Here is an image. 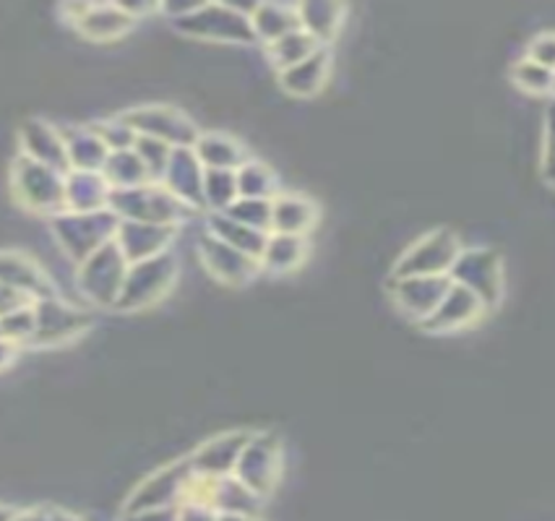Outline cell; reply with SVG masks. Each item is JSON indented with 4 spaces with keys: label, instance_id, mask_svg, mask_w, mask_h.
Here are the masks:
<instances>
[{
    "label": "cell",
    "instance_id": "obj_42",
    "mask_svg": "<svg viewBox=\"0 0 555 521\" xmlns=\"http://www.w3.org/2000/svg\"><path fill=\"white\" fill-rule=\"evenodd\" d=\"M29 302H35V300L29 298V295L18 292V289H14V287L0 285V318L9 316V313L18 311V308L29 305Z\"/></svg>",
    "mask_w": 555,
    "mask_h": 521
},
{
    "label": "cell",
    "instance_id": "obj_4",
    "mask_svg": "<svg viewBox=\"0 0 555 521\" xmlns=\"http://www.w3.org/2000/svg\"><path fill=\"white\" fill-rule=\"evenodd\" d=\"M128 261L115 243H107L94 250L89 259L76 263L74 292L81 305L89 311H115L120 298L122 282H126Z\"/></svg>",
    "mask_w": 555,
    "mask_h": 521
},
{
    "label": "cell",
    "instance_id": "obj_3",
    "mask_svg": "<svg viewBox=\"0 0 555 521\" xmlns=\"http://www.w3.org/2000/svg\"><path fill=\"white\" fill-rule=\"evenodd\" d=\"M120 220L109 209L102 211H57L55 217L48 220V233L53 237L66 259L74 263H81L83 259L100 250L102 246L115 240Z\"/></svg>",
    "mask_w": 555,
    "mask_h": 521
},
{
    "label": "cell",
    "instance_id": "obj_38",
    "mask_svg": "<svg viewBox=\"0 0 555 521\" xmlns=\"http://www.w3.org/2000/svg\"><path fill=\"white\" fill-rule=\"evenodd\" d=\"M224 214L245 227L261 230V233H269L271 227V201H263V198H237Z\"/></svg>",
    "mask_w": 555,
    "mask_h": 521
},
{
    "label": "cell",
    "instance_id": "obj_13",
    "mask_svg": "<svg viewBox=\"0 0 555 521\" xmlns=\"http://www.w3.org/2000/svg\"><path fill=\"white\" fill-rule=\"evenodd\" d=\"M191 480H193V472H191L189 459L172 461V465L157 469V472H152L150 478L128 495L126 513L180 506L185 498H189Z\"/></svg>",
    "mask_w": 555,
    "mask_h": 521
},
{
    "label": "cell",
    "instance_id": "obj_7",
    "mask_svg": "<svg viewBox=\"0 0 555 521\" xmlns=\"http://www.w3.org/2000/svg\"><path fill=\"white\" fill-rule=\"evenodd\" d=\"M94 311L81 302L50 295L35 300V339L29 347L37 350H61L92 334Z\"/></svg>",
    "mask_w": 555,
    "mask_h": 521
},
{
    "label": "cell",
    "instance_id": "obj_27",
    "mask_svg": "<svg viewBox=\"0 0 555 521\" xmlns=\"http://www.w3.org/2000/svg\"><path fill=\"white\" fill-rule=\"evenodd\" d=\"M109 185L100 172L68 170L63 175V209L66 211H102L107 209Z\"/></svg>",
    "mask_w": 555,
    "mask_h": 521
},
{
    "label": "cell",
    "instance_id": "obj_11",
    "mask_svg": "<svg viewBox=\"0 0 555 521\" xmlns=\"http://www.w3.org/2000/svg\"><path fill=\"white\" fill-rule=\"evenodd\" d=\"M282 469H285V443L282 439H276L274 433H250L232 474L250 493L267 500V495L274 493V487L280 485Z\"/></svg>",
    "mask_w": 555,
    "mask_h": 521
},
{
    "label": "cell",
    "instance_id": "obj_39",
    "mask_svg": "<svg viewBox=\"0 0 555 521\" xmlns=\"http://www.w3.org/2000/svg\"><path fill=\"white\" fill-rule=\"evenodd\" d=\"M0 337H5L9 342L27 350L31 339H35V302H29V305L18 308V311L0 318Z\"/></svg>",
    "mask_w": 555,
    "mask_h": 521
},
{
    "label": "cell",
    "instance_id": "obj_24",
    "mask_svg": "<svg viewBox=\"0 0 555 521\" xmlns=\"http://www.w3.org/2000/svg\"><path fill=\"white\" fill-rule=\"evenodd\" d=\"M57 126H61L63 144H66L68 170L100 172L109 152L102 144V139L96 136L92 123H87V120H63Z\"/></svg>",
    "mask_w": 555,
    "mask_h": 521
},
{
    "label": "cell",
    "instance_id": "obj_31",
    "mask_svg": "<svg viewBox=\"0 0 555 521\" xmlns=\"http://www.w3.org/2000/svg\"><path fill=\"white\" fill-rule=\"evenodd\" d=\"M235 183L237 198H263V201H271L282 191L280 175L274 172V167L256 157H248L237 167Z\"/></svg>",
    "mask_w": 555,
    "mask_h": 521
},
{
    "label": "cell",
    "instance_id": "obj_2",
    "mask_svg": "<svg viewBox=\"0 0 555 521\" xmlns=\"http://www.w3.org/2000/svg\"><path fill=\"white\" fill-rule=\"evenodd\" d=\"M250 11L254 5L237 3H198L191 14L176 18L170 24L172 31L191 37V40L204 44H237V48H250L256 44L254 31H250Z\"/></svg>",
    "mask_w": 555,
    "mask_h": 521
},
{
    "label": "cell",
    "instance_id": "obj_21",
    "mask_svg": "<svg viewBox=\"0 0 555 521\" xmlns=\"http://www.w3.org/2000/svg\"><path fill=\"white\" fill-rule=\"evenodd\" d=\"M334 70V53L332 48H319L311 57L300 61L298 66L285 68L276 74L280 89L295 100H313L319 96L332 81Z\"/></svg>",
    "mask_w": 555,
    "mask_h": 521
},
{
    "label": "cell",
    "instance_id": "obj_46",
    "mask_svg": "<svg viewBox=\"0 0 555 521\" xmlns=\"http://www.w3.org/2000/svg\"><path fill=\"white\" fill-rule=\"evenodd\" d=\"M217 521H261V517H243V513H219Z\"/></svg>",
    "mask_w": 555,
    "mask_h": 521
},
{
    "label": "cell",
    "instance_id": "obj_23",
    "mask_svg": "<svg viewBox=\"0 0 555 521\" xmlns=\"http://www.w3.org/2000/svg\"><path fill=\"white\" fill-rule=\"evenodd\" d=\"M159 183L165 185L178 201H183L191 211H204V167L196 159L193 149H172L170 162H167V170Z\"/></svg>",
    "mask_w": 555,
    "mask_h": 521
},
{
    "label": "cell",
    "instance_id": "obj_28",
    "mask_svg": "<svg viewBox=\"0 0 555 521\" xmlns=\"http://www.w3.org/2000/svg\"><path fill=\"white\" fill-rule=\"evenodd\" d=\"M308 256H311V237L269 233L258 266L269 274H293L302 269Z\"/></svg>",
    "mask_w": 555,
    "mask_h": 521
},
{
    "label": "cell",
    "instance_id": "obj_6",
    "mask_svg": "<svg viewBox=\"0 0 555 521\" xmlns=\"http://www.w3.org/2000/svg\"><path fill=\"white\" fill-rule=\"evenodd\" d=\"M107 209L120 222L165 224V227H185V222L196 214L183 201H178L163 183H144L139 188L113 191Z\"/></svg>",
    "mask_w": 555,
    "mask_h": 521
},
{
    "label": "cell",
    "instance_id": "obj_10",
    "mask_svg": "<svg viewBox=\"0 0 555 521\" xmlns=\"http://www.w3.org/2000/svg\"><path fill=\"white\" fill-rule=\"evenodd\" d=\"M464 243L449 227L430 230L412 240L393 261L391 279L399 276H449Z\"/></svg>",
    "mask_w": 555,
    "mask_h": 521
},
{
    "label": "cell",
    "instance_id": "obj_43",
    "mask_svg": "<svg viewBox=\"0 0 555 521\" xmlns=\"http://www.w3.org/2000/svg\"><path fill=\"white\" fill-rule=\"evenodd\" d=\"M120 521H178V506L176 508H152V511L122 513Z\"/></svg>",
    "mask_w": 555,
    "mask_h": 521
},
{
    "label": "cell",
    "instance_id": "obj_8",
    "mask_svg": "<svg viewBox=\"0 0 555 521\" xmlns=\"http://www.w3.org/2000/svg\"><path fill=\"white\" fill-rule=\"evenodd\" d=\"M120 115L135 136L157 139L172 149H191L202 133L198 120L172 102H135L128 110H120Z\"/></svg>",
    "mask_w": 555,
    "mask_h": 521
},
{
    "label": "cell",
    "instance_id": "obj_33",
    "mask_svg": "<svg viewBox=\"0 0 555 521\" xmlns=\"http://www.w3.org/2000/svg\"><path fill=\"white\" fill-rule=\"evenodd\" d=\"M319 48L321 44L315 42L306 29H295V31H289V35L282 37V40L271 42L269 48H263V50H267L269 66L274 68V74H280V70L298 66L300 61L311 57Z\"/></svg>",
    "mask_w": 555,
    "mask_h": 521
},
{
    "label": "cell",
    "instance_id": "obj_16",
    "mask_svg": "<svg viewBox=\"0 0 555 521\" xmlns=\"http://www.w3.org/2000/svg\"><path fill=\"white\" fill-rule=\"evenodd\" d=\"M451 287L449 276H399L391 279V302L404 318L423 324Z\"/></svg>",
    "mask_w": 555,
    "mask_h": 521
},
{
    "label": "cell",
    "instance_id": "obj_34",
    "mask_svg": "<svg viewBox=\"0 0 555 521\" xmlns=\"http://www.w3.org/2000/svg\"><path fill=\"white\" fill-rule=\"evenodd\" d=\"M204 214H224L237 201L235 170H204Z\"/></svg>",
    "mask_w": 555,
    "mask_h": 521
},
{
    "label": "cell",
    "instance_id": "obj_47",
    "mask_svg": "<svg viewBox=\"0 0 555 521\" xmlns=\"http://www.w3.org/2000/svg\"><path fill=\"white\" fill-rule=\"evenodd\" d=\"M53 521H83L76 513H66V511H53Z\"/></svg>",
    "mask_w": 555,
    "mask_h": 521
},
{
    "label": "cell",
    "instance_id": "obj_12",
    "mask_svg": "<svg viewBox=\"0 0 555 521\" xmlns=\"http://www.w3.org/2000/svg\"><path fill=\"white\" fill-rule=\"evenodd\" d=\"M61 14L79 40L92 44L122 42L139 27L122 3H70L61 5Z\"/></svg>",
    "mask_w": 555,
    "mask_h": 521
},
{
    "label": "cell",
    "instance_id": "obj_20",
    "mask_svg": "<svg viewBox=\"0 0 555 521\" xmlns=\"http://www.w3.org/2000/svg\"><path fill=\"white\" fill-rule=\"evenodd\" d=\"M178 230L180 227H165V224L120 222L113 243L120 248L128 263H135L172 250L178 240Z\"/></svg>",
    "mask_w": 555,
    "mask_h": 521
},
{
    "label": "cell",
    "instance_id": "obj_18",
    "mask_svg": "<svg viewBox=\"0 0 555 521\" xmlns=\"http://www.w3.org/2000/svg\"><path fill=\"white\" fill-rule=\"evenodd\" d=\"M0 285L14 287L18 292L29 295L31 300L57 295L40 261L27 248H0Z\"/></svg>",
    "mask_w": 555,
    "mask_h": 521
},
{
    "label": "cell",
    "instance_id": "obj_29",
    "mask_svg": "<svg viewBox=\"0 0 555 521\" xmlns=\"http://www.w3.org/2000/svg\"><path fill=\"white\" fill-rule=\"evenodd\" d=\"M250 31H254L256 42L269 48L271 42L282 40L289 31L300 29L298 5L293 3H256L248 16Z\"/></svg>",
    "mask_w": 555,
    "mask_h": 521
},
{
    "label": "cell",
    "instance_id": "obj_45",
    "mask_svg": "<svg viewBox=\"0 0 555 521\" xmlns=\"http://www.w3.org/2000/svg\"><path fill=\"white\" fill-rule=\"evenodd\" d=\"M11 521H53V511H48V508H24V511H16Z\"/></svg>",
    "mask_w": 555,
    "mask_h": 521
},
{
    "label": "cell",
    "instance_id": "obj_32",
    "mask_svg": "<svg viewBox=\"0 0 555 521\" xmlns=\"http://www.w3.org/2000/svg\"><path fill=\"white\" fill-rule=\"evenodd\" d=\"M100 175L105 178L109 191H128V188H139V185L144 183H152L150 175H146L144 165H141V159L135 157L133 149L109 152L105 165H102Z\"/></svg>",
    "mask_w": 555,
    "mask_h": 521
},
{
    "label": "cell",
    "instance_id": "obj_26",
    "mask_svg": "<svg viewBox=\"0 0 555 521\" xmlns=\"http://www.w3.org/2000/svg\"><path fill=\"white\" fill-rule=\"evenodd\" d=\"M350 9L345 3H334V0H308L298 3L300 29H306L321 48H332L337 42L339 31L345 29Z\"/></svg>",
    "mask_w": 555,
    "mask_h": 521
},
{
    "label": "cell",
    "instance_id": "obj_5",
    "mask_svg": "<svg viewBox=\"0 0 555 521\" xmlns=\"http://www.w3.org/2000/svg\"><path fill=\"white\" fill-rule=\"evenodd\" d=\"M63 175L53 167L31 162V159L11 157L9 167V196L16 209L27 211L31 217L50 220L63 211Z\"/></svg>",
    "mask_w": 555,
    "mask_h": 521
},
{
    "label": "cell",
    "instance_id": "obj_15",
    "mask_svg": "<svg viewBox=\"0 0 555 521\" xmlns=\"http://www.w3.org/2000/svg\"><path fill=\"white\" fill-rule=\"evenodd\" d=\"M16 154L31 159V162L53 167L57 172H68L66 144H63L61 126L55 120L42 118V115H29L18 123L16 133Z\"/></svg>",
    "mask_w": 555,
    "mask_h": 521
},
{
    "label": "cell",
    "instance_id": "obj_48",
    "mask_svg": "<svg viewBox=\"0 0 555 521\" xmlns=\"http://www.w3.org/2000/svg\"><path fill=\"white\" fill-rule=\"evenodd\" d=\"M14 513H16V508L0 504V521H11V517H14Z\"/></svg>",
    "mask_w": 555,
    "mask_h": 521
},
{
    "label": "cell",
    "instance_id": "obj_25",
    "mask_svg": "<svg viewBox=\"0 0 555 521\" xmlns=\"http://www.w3.org/2000/svg\"><path fill=\"white\" fill-rule=\"evenodd\" d=\"M204 170H237L250 157L245 141L232 136L230 131H204L191 146Z\"/></svg>",
    "mask_w": 555,
    "mask_h": 521
},
{
    "label": "cell",
    "instance_id": "obj_19",
    "mask_svg": "<svg viewBox=\"0 0 555 521\" xmlns=\"http://www.w3.org/2000/svg\"><path fill=\"white\" fill-rule=\"evenodd\" d=\"M254 430H228V433H219L215 439L204 441L189 456L191 472L198 478H224L232 474V469L237 465V456L248 443Z\"/></svg>",
    "mask_w": 555,
    "mask_h": 521
},
{
    "label": "cell",
    "instance_id": "obj_9",
    "mask_svg": "<svg viewBox=\"0 0 555 521\" xmlns=\"http://www.w3.org/2000/svg\"><path fill=\"white\" fill-rule=\"evenodd\" d=\"M449 279L451 285H460L473 292L486 305V311H490L501 302L503 285H506L503 256L488 246H462Z\"/></svg>",
    "mask_w": 555,
    "mask_h": 521
},
{
    "label": "cell",
    "instance_id": "obj_44",
    "mask_svg": "<svg viewBox=\"0 0 555 521\" xmlns=\"http://www.w3.org/2000/svg\"><path fill=\"white\" fill-rule=\"evenodd\" d=\"M22 352H24L22 347L9 342L5 337H0V376H5V373L14 368V365L18 363V357H22Z\"/></svg>",
    "mask_w": 555,
    "mask_h": 521
},
{
    "label": "cell",
    "instance_id": "obj_17",
    "mask_svg": "<svg viewBox=\"0 0 555 521\" xmlns=\"http://www.w3.org/2000/svg\"><path fill=\"white\" fill-rule=\"evenodd\" d=\"M486 305L473 292L460 285H451L436 311L423 321L421 329L428 334H460L486 318Z\"/></svg>",
    "mask_w": 555,
    "mask_h": 521
},
{
    "label": "cell",
    "instance_id": "obj_22",
    "mask_svg": "<svg viewBox=\"0 0 555 521\" xmlns=\"http://www.w3.org/2000/svg\"><path fill=\"white\" fill-rule=\"evenodd\" d=\"M321 209L311 196L298 191H280L271 198V227L269 233L311 237L319 224Z\"/></svg>",
    "mask_w": 555,
    "mask_h": 521
},
{
    "label": "cell",
    "instance_id": "obj_37",
    "mask_svg": "<svg viewBox=\"0 0 555 521\" xmlns=\"http://www.w3.org/2000/svg\"><path fill=\"white\" fill-rule=\"evenodd\" d=\"M133 152H135V157L141 159V165H144L146 175H150L152 183H159L167 170V162H170V157H172V146H167L157 139L139 136L133 144Z\"/></svg>",
    "mask_w": 555,
    "mask_h": 521
},
{
    "label": "cell",
    "instance_id": "obj_14",
    "mask_svg": "<svg viewBox=\"0 0 555 521\" xmlns=\"http://www.w3.org/2000/svg\"><path fill=\"white\" fill-rule=\"evenodd\" d=\"M196 256L204 272L224 287L250 285L261 274V266H258L256 259L230 248L228 243H222L219 237L206 233V230H202V235L196 237Z\"/></svg>",
    "mask_w": 555,
    "mask_h": 521
},
{
    "label": "cell",
    "instance_id": "obj_36",
    "mask_svg": "<svg viewBox=\"0 0 555 521\" xmlns=\"http://www.w3.org/2000/svg\"><path fill=\"white\" fill-rule=\"evenodd\" d=\"M92 123V128L96 131V136L102 139V144L107 146V152H122V149H133L135 144V131L131 126L122 120L120 113H107L100 115V118L87 120Z\"/></svg>",
    "mask_w": 555,
    "mask_h": 521
},
{
    "label": "cell",
    "instance_id": "obj_35",
    "mask_svg": "<svg viewBox=\"0 0 555 521\" xmlns=\"http://www.w3.org/2000/svg\"><path fill=\"white\" fill-rule=\"evenodd\" d=\"M512 81L514 87L521 89L525 94L542 96L553 92L555 76H553V68L540 66V63L529 61V57H519V61L512 66Z\"/></svg>",
    "mask_w": 555,
    "mask_h": 521
},
{
    "label": "cell",
    "instance_id": "obj_1",
    "mask_svg": "<svg viewBox=\"0 0 555 521\" xmlns=\"http://www.w3.org/2000/svg\"><path fill=\"white\" fill-rule=\"evenodd\" d=\"M180 279V259L176 250L154 256V259L128 263L126 282H122L120 298L115 302V313H146L157 308L172 295Z\"/></svg>",
    "mask_w": 555,
    "mask_h": 521
},
{
    "label": "cell",
    "instance_id": "obj_30",
    "mask_svg": "<svg viewBox=\"0 0 555 521\" xmlns=\"http://www.w3.org/2000/svg\"><path fill=\"white\" fill-rule=\"evenodd\" d=\"M206 233L219 237L222 243H228L230 248L241 250V253L250 256V259H261L263 246H267L269 233H261V230H250L245 224L230 220L228 214H206Z\"/></svg>",
    "mask_w": 555,
    "mask_h": 521
},
{
    "label": "cell",
    "instance_id": "obj_40",
    "mask_svg": "<svg viewBox=\"0 0 555 521\" xmlns=\"http://www.w3.org/2000/svg\"><path fill=\"white\" fill-rule=\"evenodd\" d=\"M525 57H529V61H534V63H540V66L553 68V63H555V37H553V31L551 29L538 31V35L529 40Z\"/></svg>",
    "mask_w": 555,
    "mask_h": 521
},
{
    "label": "cell",
    "instance_id": "obj_41",
    "mask_svg": "<svg viewBox=\"0 0 555 521\" xmlns=\"http://www.w3.org/2000/svg\"><path fill=\"white\" fill-rule=\"evenodd\" d=\"M219 513L202 500H183L178 506V521H217Z\"/></svg>",
    "mask_w": 555,
    "mask_h": 521
}]
</instances>
